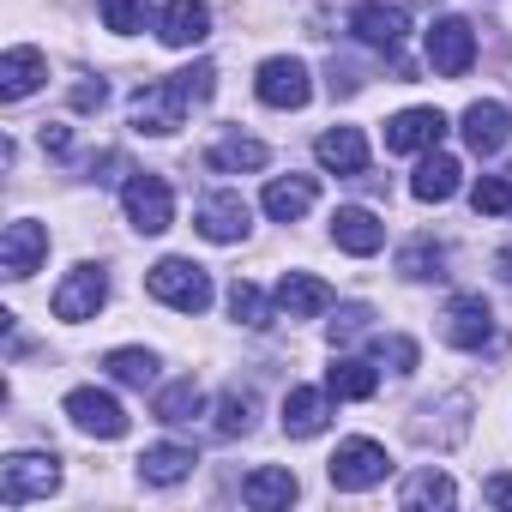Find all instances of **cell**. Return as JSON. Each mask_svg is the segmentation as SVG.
<instances>
[{
	"mask_svg": "<svg viewBox=\"0 0 512 512\" xmlns=\"http://www.w3.org/2000/svg\"><path fill=\"white\" fill-rule=\"evenodd\" d=\"M145 290H151L163 308H175V314H205V308H211V278H205V266H193V260H157V266L145 272Z\"/></svg>",
	"mask_w": 512,
	"mask_h": 512,
	"instance_id": "cell-1",
	"label": "cell"
},
{
	"mask_svg": "<svg viewBox=\"0 0 512 512\" xmlns=\"http://www.w3.org/2000/svg\"><path fill=\"white\" fill-rule=\"evenodd\" d=\"M61 488V458L55 452H13L0 464V506H25V500H49Z\"/></svg>",
	"mask_w": 512,
	"mask_h": 512,
	"instance_id": "cell-2",
	"label": "cell"
},
{
	"mask_svg": "<svg viewBox=\"0 0 512 512\" xmlns=\"http://www.w3.org/2000/svg\"><path fill=\"white\" fill-rule=\"evenodd\" d=\"M127 115H133V127H139V133L169 139V133L187 121V91H181V85H175V73H169V79H157V85H139V91H133V103H127Z\"/></svg>",
	"mask_w": 512,
	"mask_h": 512,
	"instance_id": "cell-3",
	"label": "cell"
},
{
	"mask_svg": "<svg viewBox=\"0 0 512 512\" xmlns=\"http://www.w3.org/2000/svg\"><path fill=\"white\" fill-rule=\"evenodd\" d=\"M386 470H392V458H386V446H380V440H368V434L344 440V446L332 452V464H326L332 488H344V494H362V488L386 482Z\"/></svg>",
	"mask_w": 512,
	"mask_h": 512,
	"instance_id": "cell-4",
	"label": "cell"
},
{
	"mask_svg": "<svg viewBox=\"0 0 512 512\" xmlns=\"http://www.w3.org/2000/svg\"><path fill=\"white\" fill-rule=\"evenodd\" d=\"M121 205H127V223L139 229V235H163L169 223H175V193H169V181L163 175H133L127 187H121Z\"/></svg>",
	"mask_w": 512,
	"mask_h": 512,
	"instance_id": "cell-5",
	"label": "cell"
},
{
	"mask_svg": "<svg viewBox=\"0 0 512 512\" xmlns=\"http://www.w3.org/2000/svg\"><path fill=\"white\" fill-rule=\"evenodd\" d=\"M253 91H260L266 109H308L314 79H308V67H302L296 55H272V61H260V79H253Z\"/></svg>",
	"mask_w": 512,
	"mask_h": 512,
	"instance_id": "cell-6",
	"label": "cell"
},
{
	"mask_svg": "<svg viewBox=\"0 0 512 512\" xmlns=\"http://www.w3.org/2000/svg\"><path fill=\"white\" fill-rule=\"evenodd\" d=\"M103 302H109V272L85 260V266H73V272L61 278V290H55V320H67V326L97 320Z\"/></svg>",
	"mask_w": 512,
	"mask_h": 512,
	"instance_id": "cell-7",
	"label": "cell"
},
{
	"mask_svg": "<svg viewBox=\"0 0 512 512\" xmlns=\"http://www.w3.org/2000/svg\"><path fill=\"white\" fill-rule=\"evenodd\" d=\"M67 422L79 428V434H91V440H121L127 434V410L109 398V392H97V386H79V392H67Z\"/></svg>",
	"mask_w": 512,
	"mask_h": 512,
	"instance_id": "cell-8",
	"label": "cell"
},
{
	"mask_svg": "<svg viewBox=\"0 0 512 512\" xmlns=\"http://www.w3.org/2000/svg\"><path fill=\"white\" fill-rule=\"evenodd\" d=\"M43 260H49V229H43L37 217H13L7 235H0V272L19 284V278H31Z\"/></svg>",
	"mask_w": 512,
	"mask_h": 512,
	"instance_id": "cell-9",
	"label": "cell"
},
{
	"mask_svg": "<svg viewBox=\"0 0 512 512\" xmlns=\"http://www.w3.org/2000/svg\"><path fill=\"white\" fill-rule=\"evenodd\" d=\"M193 229L205 235V241H247V229H253V205L241 199V193H211V199H199V211H193Z\"/></svg>",
	"mask_w": 512,
	"mask_h": 512,
	"instance_id": "cell-10",
	"label": "cell"
},
{
	"mask_svg": "<svg viewBox=\"0 0 512 512\" xmlns=\"http://www.w3.org/2000/svg\"><path fill=\"white\" fill-rule=\"evenodd\" d=\"M470 61H476V31H470L464 19H440V25L428 31V67H434L440 79H464Z\"/></svg>",
	"mask_w": 512,
	"mask_h": 512,
	"instance_id": "cell-11",
	"label": "cell"
},
{
	"mask_svg": "<svg viewBox=\"0 0 512 512\" xmlns=\"http://www.w3.org/2000/svg\"><path fill=\"white\" fill-rule=\"evenodd\" d=\"M440 338L458 344V350H488V338H494L488 302H482V296H452L446 314H440Z\"/></svg>",
	"mask_w": 512,
	"mask_h": 512,
	"instance_id": "cell-12",
	"label": "cell"
},
{
	"mask_svg": "<svg viewBox=\"0 0 512 512\" xmlns=\"http://www.w3.org/2000/svg\"><path fill=\"white\" fill-rule=\"evenodd\" d=\"M350 31H356V43H362V49L392 55V49L404 43V31H410V13H404V7H380V0H368V7H356V13H350Z\"/></svg>",
	"mask_w": 512,
	"mask_h": 512,
	"instance_id": "cell-13",
	"label": "cell"
},
{
	"mask_svg": "<svg viewBox=\"0 0 512 512\" xmlns=\"http://www.w3.org/2000/svg\"><path fill=\"white\" fill-rule=\"evenodd\" d=\"M272 302H278V314H284V320H320V314L332 308V284H326V278H314V272H284Z\"/></svg>",
	"mask_w": 512,
	"mask_h": 512,
	"instance_id": "cell-14",
	"label": "cell"
},
{
	"mask_svg": "<svg viewBox=\"0 0 512 512\" xmlns=\"http://www.w3.org/2000/svg\"><path fill=\"white\" fill-rule=\"evenodd\" d=\"M332 241H338L344 253H356V260H368V253L386 247V223H380L368 205H338V211H332Z\"/></svg>",
	"mask_w": 512,
	"mask_h": 512,
	"instance_id": "cell-15",
	"label": "cell"
},
{
	"mask_svg": "<svg viewBox=\"0 0 512 512\" xmlns=\"http://www.w3.org/2000/svg\"><path fill=\"white\" fill-rule=\"evenodd\" d=\"M446 139V115L440 109H404L386 121V151H434Z\"/></svg>",
	"mask_w": 512,
	"mask_h": 512,
	"instance_id": "cell-16",
	"label": "cell"
},
{
	"mask_svg": "<svg viewBox=\"0 0 512 512\" xmlns=\"http://www.w3.org/2000/svg\"><path fill=\"white\" fill-rule=\"evenodd\" d=\"M506 139H512V109H506V103L488 97V103H470V109H464V145H470L476 157H494Z\"/></svg>",
	"mask_w": 512,
	"mask_h": 512,
	"instance_id": "cell-17",
	"label": "cell"
},
{
	"mask_svg": "<svg viewBox=\"0 0 512 512\" xmlns=\"http://www.w3.org/2000/svg\"><path fill=\"white\" fill-rule=\"evenodd\" d=\"M157 37H163L169 49L205 43V37H211V7H205V0H169V7L157 13Z\"/></svg>",
	"mask_w": 512,
	"mask_h": 512,
	"instance_id": "cell-18",
	"label": "cell"
},
{
	"mask_svg": "<svg viewBox=\"0 0 512 512\" xmlns=\"http://www.w3.org/2000/svg\"><path fill=\"white\" fill-rule=\"evenodd\" d=\"M326 422H332V392H320V386H290V398H284V434H290V440H314Z\"/></svg>",
	"mask_w": 512,
	"mask_h": 512,
	"instance_id": "cell-19",
	"label": "cell"
},
{
	"mask_svg": "<svg viewBox=\"0 0 512 512\" xmlns=\"http://www.w3.org/2000/svg\"><path fill=\"white\" fill-rule=\"evenodd\" d=\"M49 79V61H43V49H7V55H0V97H7V103H19V97H31L37 85Z\"/></svg>",
	"mask_w": 512,
	"mask_h": 512,
	"instance_id": "cell-20",
	"label": "cell"
},
{
	"mask_svg": "<svg viewBox=\"0 0 512 512\" xmlns=\"http://www.w3.org/2000/svg\"><path fill=\"white\" fill-rule=\"evenodd\" d=\"M320 163L332 169V175H344V181H356L362 169H368V139H362V127H332V133H320Z\"/></svg>",
	"mask_w": 512,
	"mask_h": 512,
	"instance_id": "cell-21",
	"label": "cell"
},
{
	"mask_svg": "<svg viewBox=\"0 0 512 512\" xmlns=\"http://www.w3.org/2000/svg\"><path fill=\"white\" fill-rule=\"evenodd\" d=\"M458 175H464V169H458V157L434 145V151L416 163V175H410V193H416L422 205H440V199H452V193H458Z\"/></svg>",
	"mask_w": 512,
	"mask_h": 512,
	"instance_id": "cell-22",
	"label": "cell"
},
{
	"mask_svg": "<svg viewBox=\"0 0 512 512\" xmlns=\"http://www.w3.org/2000/svg\"><path fill=\"white\" fill-rule=\"evenodd\" d=\"M314 199H320V181H314V175H278V181L266 187V211H272L278 223L308 217V211H314Z\"/></svg>",
	"mask_w": 512,
	"mask_h": 512,
	"instance_id": "cell-23",
	"label": "cell"
},
{
	"mask_svg": "<svg viewBox=\"0 0 512 512\" xmlns=\"http://www.w3.org/2000/svg\"><path fill=\"white\" fill-rule=\"evenodd\" d=\"M241 500H247V506H260V512L290 506V500H296V476L278 470V464H260V470H247V476H241Z\"/></svg>",
	"mask_w": 512,
	"mask_h": 512,
	"instance_id": "cell-24",
	"label": "cell"
},
{
	"mask_svg": "<svg viewBox=\"0 0 512 512\" xmlns=\"http://www.w3.org/2000/svg\"><path fill=\"white\" fill-rule=\"evenodd\" d=\"M193 464H199V458H193V446H169V440L139 452V476H145V482H157V488L187 482V476H193Z\"/></svg>",
	"mask_w": 512,
	"mask_h": 512,
	"instance_id": "cell-25",
	"label": "cell"
},
{
	"mask_svg": "<svg viewBox=\"0 0 512 512\" xmlns=\"http://www.w3.org/2000/svg\"><path fill=\"white\" fill-rule=\"evenodd\" d=\"M272 163V151L260 145V139H217L211 151H205V169H217V175H241V169H266Z\"/></svg>",
	"mask_w": 512,
	"mask_h": 512,
	"instance_id": "cell-26",
	"label": "cell"
},
{
	"mask_svg": "<svg viewBox=\"0 0 512 512\" xmlns=\"http://www.w3.org/2000/svg\"><path fill=\"white\" fill-rule=\"evenodd\" d=\"M199 410H205V392H199V380H193V374L157 392V422H169V428H187Z\"/></svg>",
	"mask_w": 512,
	"mask_h": 512,
	"instance_id": "cell-27",
	"label": "cell"
},
{
	"mask_svg": "<svg viewBox=\"0 0 512 512\" xmlns=\"http://www.w3.org/2000/svg\"><path fill=\"white\" fill-rule=\"evenodd\" d=\"M374 386H380V374L368 362H356V356H338L326 368V392L332 398H374Z\"/></svg>",
	"mask_w": 512,
	"mask_h": 512,
	"instance_id": "cell-28",
	"label": "cell"
},
{
	"mask_svg": "<svg viewBox=\"0 0 512 512\" xmlns=\"http://www.w3.org/2000/svg\"><path fill=\"white\" fill-rule=\"evenodd\" d=\"M404 506H452L458 500V488H452V476L446 470H416L410 482H404V494H398Z\"/></svg>",
	"mask_w": 512,
	"mask_h": 512,
	"instance_id": "cell-29",
	"label": "cell"
},
{
	"mask_svg": "<svg viewBox=\"0 0 512 512\" xmlns=\"http://www.w3.org/2000/svg\"><path fill=\"white\" fill-rule=\"evenodd\" d=\"M253 410H260V398L241 392V386H229V392H223V404H217V434H223V440L253 434Z\"/></svg>",
	"mask_w": 512,
	"mask_h": 512,
	"instance_id": "cell-30",
	"label": "cell"
},
{
	"mask_svg": "<svg viewBox=\"0 0 512 512\" xmlns=\"http://www.w3.org/2000/svg\"><path fill=\"white\" fill-rule=\"evenodd\" d=\"M103 368H109L121 386H139V392L157 380V356H151V350H109V356H103Z\"/></svg>",
	"mask_w": 512,
	"mask_h": 512,
	"instance_id": "cell-31",
	"label": "cell"
},
{
	"mask_svg": "<svg viewBox=\"0 0 512 512\" xmlns=\"http://www.w3.org/2000/svg\"><path fill=\"white\" fill-rule=\"evenodd\" d=\"M470 205H476V217H506L512 211V175H482L470 187Z\"/></svg>",
	"mask_w": 512,
	"mask_h": 512,
	"instance_id": "cell-32",
	"label": "cell"
},
{
	"mask_svg": "<svg viewBox=\"0 0 512 512\" xmlns=\"http://www.w3.org/2000/svg\"><path fill=\"white\" fill-rule=\"evenodd\" d=\"M440 266H446V247H434V241H410L404 253H398V272L404 278H440Z\"/></svg>",
	"mask_w": 512,
	"mask_h": 512,
	"instance_id": "cell-33",
	"label": "cell"
},
{
	"mask_svg": "<svg viewBox=\"0 0 512 512\" xmlns=\"http://www.w3.org/2000/svg\"><path fill=\"white\" fill-rule=\"evenodd\" d=\"M145 13H151V0H103V25H109L115 37L145 31Z\"/></svg>",
	"mask_w": 512,
	"mask_h": 512,
	"instance_id": "cell-34",
	"label": "cell"
},
{
	"mask_svg": "<svg viewBox=\"0 0 512 512\" xmlns=\"http://www.w3.org/2000/svg\"><path fill=\"white\" fill-rule=\"evenodd\" d=\"M229 314H235L241 326H266V296L253 290L247 278H235V284H229Z\"/></svg>",
	"mask_w": 512,
	"mask_h": 512,
	"instance_id": "cell-35",
	"label": "cell"
},
{
	"mask_svg": "<svg viewBox=\"0 0 512 512\" xmlns=\"http://www.w3.org/2000/svg\"><path fill=\"white\" fill-rule=\"evenodd\" d=\"M368 320H374V314H368L362 302H350V308H338V320L326 326V338H332V350H344V344H356V338L368 332Z\"/></svg>",
	"mask_w": 512,
	"mask_h": 512,
	"instance_id": "cell-36",
	"label": "cell"
},
{
	"mask_svg": "<svg viewBox=\"0 0 512 512\" xmlns=\"http://www.w3.org/2000/svg\"><path fill=\"white\" fill-rule=\"evenodd\" d=\"M374 356L392 362V374H416V344H410V338H380Z\"/></svg>",
	"mask_w": 512,
	"mask_h": 512,
	"instance_id": "cell-37",
	"label": "cell"
},
{
	"mask_svg": "<svg viewBox=\"0 0 512 512\" xmlns=\"http://www.w3.org/2000/svg\"><path fill=\"white\" fill-rule=\"evenodd\" d=\"M103 97H109V85H103V79H97V85H91V79H85V85H73V103H79V109H103Z\"/></svg>",
	"mask_w": 512,
	"mask_h": 512,
	"instance_id": "cell-38",
	"label": "cell"
},
{
	"mask_svg": "<svg viewBox=\"0 0 512 512\" xmlns=\"http://www.w3.org/2000/svg\"><path fill=\"white\" fill-rule=\"evenodd\" d=\"M37 139H43V151H55V157L73 145V133H67V127H49V121H43V133H37Z\"/></svg>",
	"mask_w": 512,
	"mask_h": 512,
	"instance_id": "cell-39",
	"label": "cell"
},
{
	"mask_svg": "<svg viewBox=\"0 0 512 512\" xmlns=\"http://www.w3.org/2000/svg\"><path fill=\"white\" fill-rule=\"evenodd\" d=\"M482 494H488L494 506H512V476H488V482H482Z\"/></svg>",
	"mask_w": 512,
	"mask_h": 512,
	"instance_id": "cell-40",
	"label": "cell"
}]
</instances>
